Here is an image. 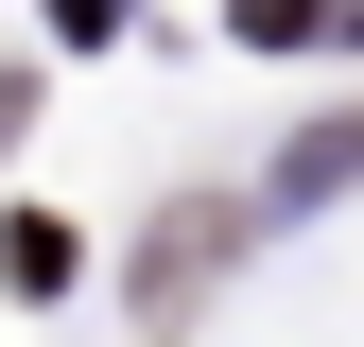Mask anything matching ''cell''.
Here are the masks:
<instances>
[{"mask_svg":"<svg viewBox=\"0 0 364 347\" xmlns=\"http://www.w3.org/2000/svg\"><path fill=\"white\" fill-rule=\"evenodd\" d=\"M18 122H35V87H18V70H0V139H18Z\"/></svg>","mask_w":364,"mask_h":347,"instance_id":"obj_6","label":"cell"},{"mask_svg":"<svg viewBox=\"0 0 364 347\" xmlns=\"http://www.w3.org/2000/svg\"><path fill=\"white\" fill-rule=\"evenodd\" d=\"M278 191H295V208H330V191H347V122H312V139L278 156Z\"/></svg>","mask_w":364,"mask_h":347,"instance_id":"obj_4","label":"cell"},{"mask_svg":"<svg viewBox=\"0 0 364 347\" xmlns=\"http://www.w3.org/2000/svg\"><path fill=\"white\" fill-rule=\"evenodd\" d=\"M225 35H260V53H330L347 0H225Z\"/></svg>","mask_w":364,"mask_h":347,"instance_id":"obj_3","label":"cell"},{"mask_svg":"<svg viewBox=\"0 0 364 347\" xmlns=\"http://www.w3.org/2000/svg\"><path fill=\"white\" fill-rule=\"evenodd\" d=\"M53 35H122V0H53Z\"/></svg>","mask_w":364,"mask_h":347,"instance_id":"obj_5","label":"cell"},{"mask_svg":"<svg viewBox=\"0 0 364 347\" xmlns=\"http://www.w3.org/2000/svg\"><path fill=\"white\" fill-rule=\"evenodd\" d=\"M70 278H87V243L53 208H18V226H0V295H70Z\"/></svg>","mask_w":364,"mask_h":347,"instance_id":"obj_2","label":"cell"},{"mask_svg":"<svg viewBox=\"0 0 364 347\" xmlns=\"http://www.w3.org/2000/svg\"><path fill=\"white\" fill-rule=\"evenodd\" d=\"M208 260H243V208H208V191H191V208H156V243H139V313H173Z\"/></svg>","mask_w":364,"mask_h":347,"instance_id":"obj_1","label":"cell"}]
</instances>
